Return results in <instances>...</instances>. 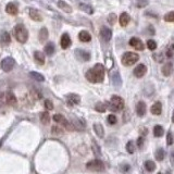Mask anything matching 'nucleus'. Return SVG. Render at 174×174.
Returning a JSON list of instances; mask_svg holds the SVG:
<instances>
[{"label":"nucleus","mask_w":174,"mask_h":174,"mask_svg":"<svg viewBox=\"0 0 174 174\" xmlns=\"http://www.w3.org/2000/svg\"><path fill=\"white\" fill-rule=\"evenodd\" d=\"M107 109V105H105L102 102H97L95 105V110L98 112H105Z\"/></svg>","instance_id":"35"},{"label":"nucleus","mask_w":174,"mask_h":174,"mask_svg":"<svg viewBox=\"0 0 174 174\" xmlns=\"http://www.w3.org/2000/svg\"><path fill=\"white\" fill-rule=\"evenodd\" d=\"M137 146H138V148H142L144 146V138L143 137H139V138L137 139Z\"/></svg>","instance_id":"47"},{"label":"nucleus","mask_w":174,"mask_h":174,"mask_svg":"<svg viewBox=\"0 0 174 174\" xmlns=\"http://www.w3.org/2000/svg\"><path fill=\"white\" fill-rule=\"evenodd\" d=\"M161 112H162V105H161V102L157 101V102H155L152 105L151 113L155 114V116H159V114H161Z\"/></svg>","instance_id":"19"},{"label":"nucleus","mask_w":174,"mask_h":174,"mask_svg":"<svg viewBox=\"0 0 174 174\" xmlns=\"http://www.w3.org/2000/svg\"><path fill=\"white\" fill-rule=\"evenodd\" d=\"M71 123L73 124V126H74V129H75L76 131H84L85 129V125L83 124L78 119H73Z\"/></svg>","instance_id":"26"},{"label":"nucleus","mask_w":174,"mask_h":174,"mask_svg":"<svg viewBox=\"0 0 174 174\" xmlns=\"http://www.w3.org/2000/svg\"><path fill=\"white\" fill-rule=\"evenodd\" d=\"M129 46H132L133 48H135L136 50H143L144 49V44L143 41L137 38V37H133L129 39Z\"/></svg>","instance_id":"8"},{"label":"nucleus","mask_w":174,"mask_h":174,"mask_svg":"<svg viewBox=\"0 0 174 174\" xmlns=\"http://www.w3.org/2000/svg\"><path fill=\"white\" fill-rule=\"evenodd\" d=\"M78 39H80V41H83V43H88V41H90V39H91V36H90V34L88 32L82 31L80 32V34H78Z\"/></svg>","instance_id":"20"},{"label":"nucleus","mask_w":174,"mask_h":174,"mask_svg":"<svg viewBox=\"0 0 174 174\" xmlns=\"http://www.w3.org/2000/svg\"><path fill=\"white\" fill-rule=\"evenodd\" d=\"M145 168H146L148 172H153L156 170V163L151 160H148L145 162Z\"/></svg>","instance_id":"33"},{"label":"nucleus","mask_w":174,"mask_h":174,"mask_svg":"<svg viewBox=\"0 0 174 174\" xmlns=\"http://www.w3.org/2000/svg\"><path fill=\"white\" fill-rule=\"evenodd\" d=\"M34 58H35V61L38 64H44L45 63V54H43L41 51H35Z\"/></svg>","instance_id":"25"},{"label":"nucleus","mask_w":174,"mask_h":174,"mask_svg":"<svg viewBox=\"0 0 174 174\" xmlns=\"http://www.w3.org/2000/svg\"><path fill=\"white\" fill-rule=\"evenodd\" d=\"M108 106H109V109L111 111H121L124 108V100L121 98L120 96H112Z\"/></svg>","instance_id":"3"},{"label":"nucleus","mask_w":174,"mask_h":174,"mask_svg":"<svg viewBox=\"0 0 174 174\" xmlns=\"http://www.w3.org/2000/svg\"><path fill=\"white\" fill-rule=\"evenodd\" d=\"M67 103L70 106H75V105H78L80 102V98L78 95L76 94H70L67 95Z\"/></svg>","instance_id":"13"},{"label":"nucleus","mask_w":174,"mask_h":174,"mask_svg":"<svg viewBox=\"0 0 174 174\" xmlns=\"http://www.w3.org/2000/svg\"><path fill=\"white\" fill-rule=\"evenodd\" d=\"M171 159H172V162L174 163V150H172V153H171Z\"/></svg>","instance_id":"49"},{"label":"nucleus","mask_w":174,"mask_h":174,"mask_svg":"<svg viewBox=\"0 0 174 174\" xmlns=\"http://www.w3.org/2000/svg\"><path fill=\"white\" fill-rule=\"evenodd\" d=\"M51 132H52V134H54V135H60L63 133L62 129H61L60 126H58V125H54L52 129H51Z\"/></svg>","instance_id":"37"},{"label":"nucleus","mask_w":174,"mask_h":174,"mask_svg":"<svg viewBox=\"0 0 174 174\" xmlns=\"http://www.w3.org/2000/svg\"><path fill=\"white\" fill-rule=\"evenodd\" d=\"M164 21H166V22H174V11L165 14Z\"/></svg>","instance_id":"38"},{"label":"nucleus","mask_w":174,"mask_h":174,"mask_svg":"<svg viewBox=\"0 0 174 174\" xmlns=\"http://www.w3.org/2000/svg\"><path fill=\"white\" fill-rule=\"evenodd\" d=\"M136 113L138 114V116H144L146 114V103L144 101H139L136 105Z\"/></svg>","instance_id":"14"},{"label":"nucleus","mask_w":174,"mask_h":174,"mask_svg":"<svg viewBox=\"0 0 174 174\" xmlns=\"http://www.w3.org/2000/svg\"><path fill=\"white\" fill-rule=\"evenodd\" d=\"M112 83L116 87H120L121 84H122V80H121V76L119 72H114L112 74Z\"/></svg>","instance_id":"23"},{"label":"nucleus","mask_w":174,"mask_h":174,"mask_svg":"<svg viewBox=\"0 0 174 174\" xmlns=\"http://www.w3.org/2000/svg\"><path fill=\"white\" fill-rule=\"evenodd\" d=\"M14 35L19 43L25 44L28 39V31L23 24H18L14 27Z\"/></svg>","instance_id":"2"},{"label":"nucleus","mask_w":174,"mask_h":174,"mask_svg":"<svg viewBox=\"0 0 174 174\" xmlns=\"http://www.w3.org/2000/svg\"><path fill=\"white\" fill-rule=\"evenodd\" d=\"M80 9L82 10V11H84V12H86V13L88 14H91L93 12H94V10H93V8L90 7V6L88 5H85V3H80Z\"/></svg>","instance_id":"34"},{"label":"nucleus","mask_w":174,"mask_h":174,"mask_svg":"<svg viewBox=\"0 0 174 174\" xmlns=\"http://www.w3.org/2000/svg\"><path fill=\"white\" fill-rule=\"evenodd\" d=\"M6 99H7V102L9 103V105H11V106H14V105L17 103V97L14 96V94L12 91H8V93H7Z\"/></svg>","instance_id":"27"},{"label":"nucleus","mask_w":174,"mask_h":174,"mask_svg":"<svg viewBox=\"0 0 174 174\" xmlns=\"http://www.w3.org/2000/svg\"><path fill=\"white\" fill-rule=\"evenodd\" d=\"M108 122H109V124H116V116L114 114H110V116H108Z\"/></svg>","instance_id":"41"},{"label":"nucleus","mask_w":174,"mask_h":174,"mask_svg":"<svg viewBox=\"0 0 174 174\" xmlns=\"http://www.w3.org/2000/svg\"><path fill=\"white\" fill-rule=\"evenodd\" d=\"M166 144H168L169 146L173 144V135H172V133H168V136H166Z\"/></svg>","instance_id":"43"},{"label":"nucleus","mask_w":174,"mask_h":174,"mask_svg":"<svg viewBox=\"0 0 174 174\" xmlns=\"http://www.w3.org/2000/svg\"><path fill=\"white\" fill-rule=\"evenodd\" d=\"M0 41L3 44V45H9L10 41H11V37L8 32L2 31L0 33Z\"/></svg>","instance_id":"17"},{"label":"nucleus","mask_w":174,"mask_h":174,"mask_svg":"<svg viewBox=\"0 0 174 174\" xmlns=\"http://www.w3.org/2000/svg\"><path fill=\"white\" fill-rule=\"evenodd\" d=\"M129 20H131V18H129V15L126 12H123V13L120 15V18H119V22H120V25L121 26H126L127 24H129Z\"/></svg>","instance_id":"22"},{"label":"nucleus","mask_w":174,"mask_h":174,"mask_svg":"<svg viewBox=\"0 0 174 174\" xmlns=\"http://www.w3.org/2000/svg\"><path fill=\"white\" fill-rule=\"evenodd\" d=\"M58 7L60 9L64 11L65 13H71L72 12V8L70 5H67L65 1H63V0H59L58 1Z\"/></svg>","instance_id":"18"},{"label":"nucleus","mask_w":174,"mask_h":174,"mask_svg":"<svg viewBox=\"0 0 174 174\" xmlns=\"http://www.w3.org/2000/svg\"><path fill=\"white\" fill-rule=\"evenodd\" d=\"M153 58H155V60H156L157 62H162V61H163V57H162V54H153Z\"/></svg>","instance_id":"46"},{"label":"nucleus","mask_w":174,"mask_h":174,"mask_svg":"<svg viewBox=\"0 0 174 174\" xmlns=\"http://www.w3.org/2000/svg\"><path fill=\"white\" fill-rule=\"evenodd\" d=\"M147 47L149 50H155L157 48V43L155 41V40L152 39H149L147 41Z\"/></svg>","instance_id":"39"},{"label":"nucleus","mask_w":174,"mask_h":174,"mask_svg":"<svg viewBox=\"0 0 174 174\" xmlns=\"http://www.w3.org/2000/svg\"><path fill=\"white\" fill-rule=\"evenodd\" d=\"M139 56L135 52H131V51H127L125 52L123 56H122V63L126 65V67H129V65H133L134 63H136L138 61Z\"/></svg>","instance_id":"4"},{"label":"nucleus","mask_w":174,"mask_h":174,"mask_svg":"<svg viewBox=\"0 0 174 174\" xmlns=\"http://www.w3.org/2000/svg\"><path fill=\"white\" fill-rule=\"evenodd\" d=\"M163 133H164V129H163V127L160 126V125H156V126L153 127V135H155L156 137H161V136L163 135Z\"/></svg>","instance_id":"32"},{"label":"nucleus","mask_w":174,"mask_h":174,"mask_svg":"<svg viewBox=\"0 0 174 174\" xmlns=\"http://www.w3.org/2000/svg\"><path fill=\"white\" fill-rule=\"evenodd\" d=\"M30 18H31L32 20H34V21H37V22L43 21V18H41V15H40L39 11L36 9H33V8L30 9Z\"/></svg>","instance_id":"15"},{"label":"nucleus","mask_w":174,"mask_h":174,"mask_svg":"<svg viewBox=\"0 0 174 174\" xmlns=\"http://www.w3.org/2000/svg\"><path fill=\"white\" fill-rule=\"evenodd\" d=\"M100 35H101V37H102V39L105 40V41H109L112 37V32L110 28L103 26L102 28H101V31H100Z\"/></svg>","instance_id":"12"},{"label":"nucleus","mask_w":174,"mask_h":174,"mask_svg":"<svg viewBox=\"0 0 174 174\" xmlns=\"http://www.w3.org/2000/svg\"><path fill=\"white\" fill-rule=\"evenodd\" d=\"M14 64H15L14 59L11 57H7L1 61V69L5 72H10L14 67Z\"/></svg>","instance_id":"6"},{"label":"nucleus","mask_w":174,"mask_h":174,"mask_svg":"<svg viewBox=\"0 0 174 174\" xmlns=\"http://www.w3.org/2000/svg\"><path fill=\"white\" fill-rule=\"evenodd\" d=\"M75 56L80 61H83V62H87L90 60V54L83 49H76Z\"/></svg>","instance_id":"7"},{"label":"nucleus","mask_w":174,"mask_h":174,"mask_svg":"<svg viewBox=\"0 0 174 174\" xmlns=\"http://www.w3.org/2000/svg\"><path fill=\"white\" fill-rule=\"evenodd\" d=\"M86 78L91 83H100L105 78V67L102 64L97 63L86 73Z\"/></svg>","instance_id":"1"},{"label":"nucleus","mask_w":174,"mask_h":174,"mask_svg":"<svg viewBox=\"0 0 174 174\" xmlns=\"http://www.w3.org/2000/svg\"><path fill=\"white\" fill-rule=\"evenodd\" d=\"M166 56H168V57H172V56H173V47H171L170 49H168V51H166Z\"/></svg>","instance_id":"48"},{"label":"nucleus","mask_w":174,"mask_h":174,"mask_svg":"<svg viewBox=\"0 0 174 174\" xmlns=\"http://www.w3.org/2000/svg\"><path fill=\"white\" fill-rule=\"evenodd\" d=\"M40 121H41V123L44 125L49 124V122H50L49 113H48V112H41V113H40Z\"/></svg>","instance_id":"28"},{"label":"nucleus","mask_w":174,"mask_h":174,"mask_svg":"<svg viewBox=\"0 0 174 174\" xmlns=\"http://www.w3.org/2000/svg\"><path fill=\"white\" fill-rule=\"evenodd\" d=\"M155 156H156V159L158 161H162L164 159V150H163L162 148L158 149L156 151V153H155Z\"/></svg>","instance_id":"36"},{"label":"nucleus","mask_w":174,"mask_h":174,"mask_svg":"<svg viewBox=\"0 0 174 174\" xmlns=\"http://www.w3.org/2000/svg\"><path fill=\"white\" fill-rule=\"evenodd\" d=\"M60 44H61V47H62L63 49H67V48H69V47L71 46V38H70L69 34L64 33V34L61 36Z\"/></svg>","instance_id":"11"},{"label":"nucleus","mask_w":174,"mask_h":174,"mask_svg":"<svg viewBox=\"0 0 174 174\" xmlns=\"http://www.w3.org/2000/svg\"><path fill=\"white\" fill-rule=\"evenodd\" d=\"M126 150L129 153H134L135 151V147H134V144L133 142H129V143L126 144Z\"/></svg>","instance_id":"40"},{"label":"nucleus","mask_w":174,"mask_h":174,"mask_svg":"<svg viewBox=\"0 0 174 174\" xmlns=\"http://www.w3.org/2000/svg\"><path fill=\"white\" fill-rule=\"evenodd\" d=\"M158 174H161V173H158Z\"/></svg>","instance_id":"52"},{"label":"nucleus","mask_w":174,"mask_h":174,"mask_svg":"<svg viewBox=\"0 0 174 174\" xmlns=\"http://www.w3.org/2000/svg\"><path fill=\"white\" fill-rule=\"evenodd\" d=\"M6 12L10 15H17L19 12L18 6L15 5L14 2H9L8 5L6 6Z\"/></svg>","instance_id":"10"},{"label":"nucleus","mask_w":174,"mask_h":174,"mask_svg":"<svg viewBox=\"0 0 174 174\" xmlns=\"http://www.w3.org/2000/svg\"><path fill=\"white\" fill-rule=\"evenodd\" d=\"M116 15L114 13H111L110 15H109V18H108V21H109V23L111 24V25H113L114 23H116Z\"/></svg>","instance_id":"42"},{"label":"nucleus","mask_w":174,"mask_h":174,"mask_svg":"<svg viewBox=\"0 0 174 174\" xmlns=\"http://www.w3.org/2000/svg\"><path fill=\"white\" fill-rule=\"evenodd\" d=\"M45 52L47 56H52L54 54V45L52 43H48L45 46Z\"/></svg>","instance_id":"31"},{"label":"nucleus","mask_w":174,"mask_h":174,"mask_svg":"<svg viewBox=\"0 0 174 174\" xmlns=\"http://www.w3.org/2000/svg\"><path fill=\"white\" fill-rule=\"evenodd\" d=\"M30 76H31L32 78H34L35 80H38V82H43V80H45L44 75H41V74L38 73V72H34V71L30 72Z\"/></svg>","instance_id":"30"},{"label":"nucleus","mask_w":174,"mask_h":174,"mask_svg":"<svg viewBox=\"0 0 174 174\" xmlns=\"http://www.w3.org/2000/svg\"><path fill=\"white\" fill-rule=\"evenodd\" d=\"M147 5H148L147 0H139L138 2H137V7L138 8H144V7H146Z\"/></svg>","instance_id":"45"},{"label":"nucleus","mask_w":174,"mask_h":174,"mask_svg":"<svg viewBox=\"0 0 174 174\" xmlns=\"http://www.w3.org/2000/svg\"><path fill=\"white\" fill-rule=\"evenodd\" d=\"M162 74L164 76H170L172 74V72H173V64L171 62H168L165 63L164 65L162 67Z\"/></svg>","instance_id":"16"},{"label":"nucleus","mask_w":174,"mask_h":174,"mask_svg":"<svg viewBox=\"0 0 174 174\" xmlns=\"http://www.w3.org/2000/svg\"><path fill=\"white\" fill-rule=\"evenodd\" d=\"M54 122L60 123V124H62V125H65L67 122H69V121H67V119H65V118L62 116V114H54Z\"/></svg>","instance_id":"29"},{"label":"nucleus","mask_w":174,"mask_h":174,"mask_svg":"<svg viewBox=\"0 0 174 174\" xmlns=\"http://www.w3.org/2000/svg\"><path fill=\"white\" fill-rule=\"evenodd\" d=\"M146 72H147V67L146 65H144V64H138L137 67L134 69V75L136 77H143L145 74H146Z\"/></svg>","instance_id":"9"},{"label":"nucleus","mask_w":174,"mask_h":174,"mask_svg":"<svg viewBox=\"0 0 174 174\" xmlns=\"http://www.w3.org/2000/svg\"><path fill=\"white\" fill-rule=\"evenodd\" d=\"M25 1H31V0H25Z\"/></svg>","instance_id":"51"},{"label":"nucleus","mask_w":174,"mask_h":174,"mask_svg":"<svg viewBox=\"0 0 174 174\" xmlns=\"http://www.w3.org/2000/svg\"><path fill=\"white\" fill-rule=\"evenodd\" d=\"M45 107H46L47 110H52V109H54V105H52V102H51L50 100H46Z\"/></svg>","instance_id":"44"},{"label":"nucleus","mask_w":174,"mask_h":174,"mask_svg":"<svg viewBox=\"0 0 174 174\" xmlns=\"http://www.w3.org/2000/svg\"><path fill=\"white\" fill-rule=\"evenodd\" d=\"M172 121L174 122V112H173V116H172Z\"/></svg>","instance_id":"50"},{"label":"nucleus","mask_w":174,"mask_h":174,"mask_svg":"<svg viewBox=\"0 0 174 174\" xmlns=\"http://www.w3.org/2000/svg\"><path fill=\"white\" fill-rule=\"evenodd\" d=\"M48 35H49V33H48V30H47L46 27L40 28L39 35H38V38H39L40 43H44V41H46V40H47V38H48Z\"/></svg>","instance_id":"24"},{"label":"nucleus","mask_w":174,"mask_h":174,"mask_svg":"<svg viewBox=\"0 0 174 174\" xmlns=\"http://www.w3.org/2000/svg\"><path fill=\"white\" fill-rule=\"evenodd\" d=\"M86 168L88 170H91V171L101 172V171L105 170V164H103V162L101 160L95 159V160H91V161H89V162H87Z\"/></svg>","instance_id":"5"},{"label":"nucleus","mask_w":174,"mask_h":174,"mask_svg":"<svg viewBox=\"0 0 174 174\" xmlns=\"http://www.w3.org/2000/svg\"><path fill=\"white\" fill-rule=\"evenodd\" d=\"M94 131H95V133L97 134V136L100 137V138H102L103 136H105V129H103L102 125L100 124V123H95Z\"/></svg>","instance_id":"21"}]
</instances>
